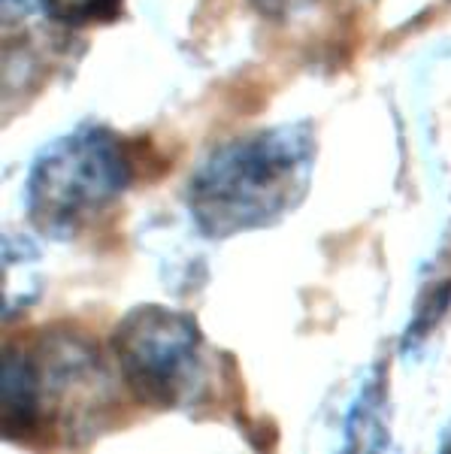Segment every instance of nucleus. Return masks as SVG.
I'll return each mask as SVG.
<instances>
[{"instance_id":"obj_5","label":"nucleus","mask_w":451,"mask_h":454,"mask_svg":"<svg viewBox=\"0 0 451 454\" xmlns=\"http://www.w3.org/2000/svg\"><path fill=\"white\" fill-rule=\"evenodd\" d=\"M388 379L382 367H373L367 382L361 385L358 400L346 421V449L352 451H385L391 445V421H388Z\"/></svg>"},{"instance_id":"obj_6","label":"nucleus","mask_w":451,"mask_h":454,"mask_svg":"<svg viewBox=\"0 0 451 454\" xmlns=\"http://www.w3.org/2000/svg\"><path fill=\"white\" fill-rule=\"evenodd\" d=\"M46 19L67 27H91L119 19L125 0H34Z\"/></svg>"},{"instance_id":"obj_4","label":"nucleus","mask_w":451,"mask_h":454,"mask_svg":"<svg viewBox=\"0 0 451 454\" xmlns=\"http://www.w3.org/2000/svg\"><path fill=\"white\" fill-rule=\"evenodd\" d=\"M113 355L136 403L182 409L200 397L206 364L203 333L191 315L170 306H134L115 325Z\"/></svg>"},{"instance_id":"obj_3","label":"nucleus","mask_w":451,"mask_h":454,"mask_svg":"<svg viewBox=\"0 0 451 454\" xmlns=\"http://www.w3.org/2000/svg\"><path fill=\"white\" fill-rule=\"evenodd\" d=\"M134 182V158L119 134L82 124L43 145L25 179V209L36 233L73 239Z\"/></svg>"},{"instance_id":"obj_2","label":"nucleus","mask_w":451,"mask_h":454,"mask_svg":"<svg viewBox=\"0 0 451 454\" xmlns=\"http://www.w3.org/2000/svg\"><path fill=\"white\" fill-rule=\"evenodd\" d=\"M106 406V376L100 355L70 333L10 342L0 372V427L12 442H34L91 424Z\"/></svg>"},{"instance_id":"obj_7","label":"nucleus","mask_w":451,"mask_h":454,"mask_svg":"<svg viewBox=\"0 0 451 454\" xmlns=\"http://www.w3.org/2000/svg\"><path fill=\"white\" fill-rule=\"evenodd\" d=\"M442 449H446V451H451V427H448V434H446V439H442Z\"/></svg>"},{"instance_id":"obj_1","label":"nucleus","mask_w":451,"mask_h":454,"mask_svg":"<svg viewBox=\"0 0 451 454\" xmlns=\"http://www.w3.org/2000/svg\"><path fill=\"white\" fill-rule=\"evenodd\" d=\"M315 134L307 121L222 143L188 179V212L209 239L264 231L291 215L309 194Z\"/></svg>"}]
</instances>
